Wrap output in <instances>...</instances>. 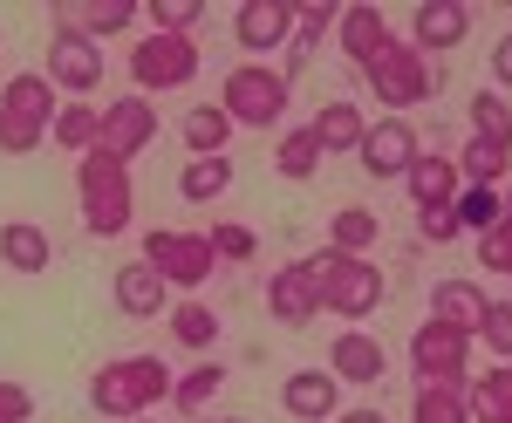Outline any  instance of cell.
<instances>
[{
    "instance_id": "cell-1",
    "label": "cell",
    "mask_w": 512,
    "mask_h": 423,
    "mask_svg": "<svg viewBox=\"0 0 512 423\" xmlns=\"http://www.w3.org/2000/svg\"><path fill=\"white\" fill-rule=\"evenodd\" d=\"M171 362L164 355H123V362H103L96 376H89V410L96 417H123L137 423L151 403H164L171 396Z\"/></svg>"
},
{
    "instance_id": "cell-6",
    "label": "cell",
    "mask_w": 512,
    "mask_h": 423,
    "mask_svg": "<svg viewBox=\"0 0 512 423\" xmlns=\"http://www.w3.org/2000/svg\"><path fill=\"white\" fill-rule=\"evenodd\" d=\"M192 76H198V41L192 35H137L130 41V82H137V96L185 89Z\"/></svg>"
},
{
    "instance_id": "cell-13",
    "label": "cell",
    "mask_w": 512,
    "mask_h": 423,
    "mask_svg": "<svg viewBox=\"0 0 512 423\" xmlns=\"http://www.w3.org/2000/svg\"><path fill=\"white\" fill-rule=\"evenodd\" d=\"M321 308L342 314V321H369V314L383 308V267H376V260H349V253H342L335 280L321 287Z\"/></svg>"
},
{
    "instance_id": "cell-9",
    "label": "cell",
    "mask_w": 512,
    "mask_h": 423,
    "mask_svg": "<svg viewBox=\"0 0 512 423\" xmlns=\"http://www.w3.org/2000/svg\"><path fill=\"white\" fill-rule=\"evenodd\" d=\"M41 76L55 82L69 103H89V89H103V48H96L89 35H62V28H55V35H48V69H41Z\"/></svg>"
},
{
    "instance_id": "cell-10",
    "label": "cell",
    "mask_w": 512,
    "mask_h": 423,
    "mask_svg": "<svg viewBox=\"0 0 512 423\" xmlns=\"http://www.w3.org/2000/svg\"><path fill=\"white\" fill-rule=\"evenodd\" d=\"M233 41L253 62L287 55V41H294V0H239L233 7Z\"/></svg>"
},
{
    "instance_id": "cell-37",
    "label": "cell",
    "mask_w": 512,
    "mask_h": 423,
    "mask_svg": "<svg viewBox=\"0 0 512 423\" xmlns=\"http://www.w3.org/2000/svg\"><path fill=\"white\" fill-rule=\"evenodd\" d=\"M451 212H458V226H465V232H492V226H499V212H506V192H492V185H465Z\"/></svg>"
},
{
    "instance_id": "cell-25",
    "label": "cell",
    "mask_w": 512,
    "mask_h": 423,
    "mask_svg": "<svg viewBox=\"0 0 512 423\" xmlns=\"http://www.w3.org/2000/svg\"><path fill=\"white\" fill-rule=\"evenodd\" d=\"M110 294H117V308L130 314V321H151V314H164V280L144 260H130V267H117V280H110Z\"/></svg>"
},
{
    "instance_id": "cell-2",
    "label": "cell",
    "mask_w": 512,
    "mask_h": 423,
    "mask_svg": "<svg viewBox=\"0 0 512 423\" xmlns=\"http://www.w3.org/2000/svg\"><path fill=\"white\" fill-rule=\"evenodd\" d=\"M76 192H82V226L96 239H117L130 232V212H137V185H130V164L110 151L76 157Z\"/></svg>"
},
{
    "instance_id": "cell-35",
    "label": "cell",
    "mask_w": 512,
    "mask_h": 423,
    "mask_svg": "<svg viewBox=\"0 0 512 423\" xmlns=\"http://www.w3.org/2000/svg\"><path fill=\"white\" fill-rule=\"evenodd\" d=\"M451 164H458V178H465V185H492V192H499V185H506V171H512V151H499V144H465V151L451 157Z\"/></svg>"
},
{
    "instance_id": "cell-19",
    "label": "cell",
    "mask_w": 512,
    "mask_h": 423,
    "mask_svg": "<svg viewBox=\"0 0 512 423\" xmlns=\"http://www.w3.org/2000/svg\"><path fill=\"white\" fill-rule=\"evenodd\" d=\"M267 308H274L280 328H308L321 314V294H315V280H308V267L294 260V267H280L274 280H267Z\"/></svg>"
},
{
    "instance_id": "cell-5",
    "label": "cell",
    "mask_w": 512,
    "mask_h": 423,
    "mask_svg": "<svg viewBox=\"0 0 512 423\" xmlns=\"http://www.w3.org/2000/svg\"><path fill=\"white\" fill-rule=\"evenodd\" d=\"M144 267L158 273L164 287H185V294H198L205 280H212V239L205 232H144Z\"/></svg>"
},
{
    "instance_id": "cell-17",
    "label": "cell",
    "mask_w": 512,
    "mask_h": 423,
    "mask_svg": "<svg viewBox=\"0 0 512 423\" xmlns=\"http://www.w3.org/2000/svg\"><path fill=\"white\" fill-rule=\"evenodd\" d=\"M335 41H342V55H349L355 69H369L383 48H390V21H383V7H369V0H349L342 7V21H335Z\"/></svg>"
},
{
    "instance_id": "cell-31",
    "label": "cell",
    "mask_w": 512,
    "mask_h": 423,
    "mask_svg": "<svg viewBox=\"0 0 512 423\" xmlns=\"http://www.w3.org/2000/svg\"><path fill=\"white\" fill-rule=\"evenodd\" d=\"M376 239H383V219H376V212H362V205H342V212L328 219V246H335V253H349V260H362Z\"/></svg>"
},
{
    "instance_id": "cell-40",
    "label": "cell",
    "mask_w": 512,
    "mask_h": 423,
    "mask_svg": "<svg viewBox=\"0 0 512 423\" xmlns=\"http://www.w3.org/2000/svg\"><path fill=\"white\" fill-rule=\"evenodd\" d=\"M478 267L512 273V192H506V212H499V226L478 232Z\"/></svg>"
},
{
    "instance_id": "cell-45",
    "label": "cell",
    "mask_w": 512,
    "mask_h": 423,
    "mask_svg": "<svg viewBox=\"0 0 512 423\" xmlns=\"http://www.w3.org/2000/svg\"><path fill=\"white\" fill-rule=\"evenodd\" d=\"M335 423H390V417H383V410H342Z\"/></svg>"
},
{
    "instance_id": "cell-20",
    "label": "cell",
    "mask_w": 512,
    "mask_h": 423,
    "mask_svg": "<svg viewBox=\"0 0 512 423\" xmlns=\"http://www.w3.org/2000/svg\"><path fill=\"white\" fill-rule=\"evenodd\" d=\"M383 369H390V355H383L376 335H362V328L335 335V348H328V376L335 383H383Z\"/></svg>"
},
{
    "instance_id": "cell-28",
    "label": "cell",
    "mask_w": 512,
    "mask_h": 423,
    "mask_svg": "<svg viewBox=\"0 0 512 423\" xmlns=\"http://www.w3.org/2000/svg\"><path fill=\"white\" fill-rule=\"evenodd\" d=\"M335 21H342V7H335V0H328V7H321V0L294 7V41H287V69H301V62L315 55V41H321V35H335ZM287 69H280V76H287Z\"/></svg>"
},
{
    "instance_id": "cell-47",
    "label": "cell",
    "mask_w": 512,
    "mask_h": 423,
    "mask_svg": "<svg viewBox=\"0 0 512 423\" xmlns=\"http://www.w3.org/2000/svg\"><path fill=\"white\" fill-rule=\"evenodd\" d=\"M137 423H151V417H137Z\"/></svg>"
},
{
    "instance_id": "cell-33",
    "label": "cell",
    "mask_w": 512,
    "mask_h": 423,
    "mask_svg": "<svg viewBox=\"0 0 512 423\" xmlns=\"http://www.w3.org/2000/svg\"><path fill=\"white\" fill-rule=\"evenodd\" d=\"M171 314V342L205 355V348H219V308H205V301H185V308H164Z\"/></svg>"
},
{
    "instance_id": "cell-44",
    "label": "cell",
    "mask_w": 512,
    "mask_h": 423,
    "mask_svg": "<svg viewBox=\"0 0 512 423\" xmlns=\"http://www.w3.org/2000/svg\"><path fill=\"white\" fill-rule=\"evenodd\" d=\"M492 82H499V89H512V35L492 41Z\"/></svg>"
},
{
    "instance_id": "cell-30",
    "label": "cell",
    "mask_w": 512,
    "mask_h": 423,
    "mask_svg": "<svg viewBox=\"0 0 512 423\" xmlns=\"http://www.w3.org/2000/svg\"><path fill=\"white\" fill-rule=\"evenodd\" d=\"M465 389H472V383H417L410 423H472V410H465Z\"/></svg>"
},
{
    "instance_id": "cell-18",
    "label": "cell",
    "mask_w": 512,
    "mask_h": 423,
    "mask_svg": "<svg viewBox=\"0 0 512 423\" xmlns=\"http://www.w3.org/2000/svg\"><path fill=\"white\" fill-rule=\"evenodd\" d=\"M485 308H492V294L478 287V280H437L431 287V321H444V328H458V335H472L478 342V321H485Z\"/></svg>"
},
{
    "instance_id": "cell-14",
    "label": "cell",
    "mask_w": 512,
    "mask_h": 423,
    "mask_svg": "<svg viewBox=\"0 0 512 423\" xmlns=\"http://www.w3.org/2000/svg\"><path fill=\"white\" fill-rule=\"evenodd\" d=\"M472 35V7L465 0H424L417 14H410V48L431 62V55H451L458 41Z\"/></svg>"
},
{
    "instance_id": "cell-7",
    "label": "cell",
    "mask_w": 512,
    "mask_h": 423,
    "mask_svg": "<svg viewBox=\"0 0 512 423\" xmlns=\"http://www.w3.org/2000/svg\"><path fill=\"white\" fill-rule=\"evenodd\" d=\"M362 82L383 96V110H410V103H431V96H437L431 62H424V55H417V48H410L403 35H396L390 48H383V55L362 69Z\"/></svg>"
},
{
    "instance_id": "cell-21",
    "label": "cell",
    "mask_w": 512,
    "mask_h": 423,
    "mask_svg": "<svg viewBox=\"0 0 512 423\" xmlns=\"http://www.w3.org/2000/svg\"><path fill=\"white\" fill-rule=\"evenodd\" d=\"M403 192H410V205L424 212V205H458V192H465V178H458V164L444 151H431L424 144V157L410 164V178H403Z\"/></svg>"
},
{
    "instance_id": "cell-4",
    "label": "cell",
    "mask_w": 512,
    "mask_h": 423,
    "mask_svg": "<svg viewBox=\"0 0 512 423\" xmlns=\"http://www.w3.org/2000/svg\"><path fill=\"white\" fill-rule=\"evenodd\" d=\"M219 110L233 116V130H274L287 116V76L274 62H239L233 76L219 82Z\"/></svg>"
},
{
    "instance_id": "cell-26",
    "label": "cell",
    "mask_w": 512,
    "mask_h": 423,
    "mask_svg": "<svg viewBox=\"0 0 512 423\" xmlns=\"http://www.w3.org/2000/svg\"><path fill=\"white\" fill-rule=\"evenodd\" d=\"M48 137H55V151L89 157L96 144H103V110H96V103H62L55 123H48Z\"/></svg>"
},
{
    "instance_id": "cell-46",
    "label": "cell",
    "mask_w": 512,
    "mask_h": 423,
    "mask_svg": "<svg viewBox=\"0 0 512 423\" xmlns=\"http://www.w3.org/2000/svg\"><path fill=\"white\" fill-rule=\"evenodd\" d=\"M198 423H246V417H198Z\"/></svg>"
},
{
    "instance_id": "cell-12",
    "label": "cell",
    "mask_w": 512,
    "mask_h": 423,
    "mask_svg": "<svg viewBox=\"0 0 512 423\" xmlns=\"http://www.w3.org/2000/svg\"><path fill=\"white\" fill-rule=\"evenodd\" d=\"M465 362H472V335L444 328V321H424L410 335V369L417 383H465Z\"/></svg>"
},
{
    "instance_id": "cell-15",
    "label": "cell",
    "mask_w": 512,
    "mask_h": 423,
    "mask_svg": "<svg viewBox=\"0 0 512 423\" xmlns=\"http://www.w3.org/2000/svg\"><path fill=\"white\" fill-rule=\"evenodd\" d=\"M137 0H55V28L62 35H123V28H137Z\"/></svg>"
},
{
    "instance_id": "cell-38",
    "label": "cell",
    "mask_w": 512,
    "mask_h": 423,
    "mask_svg": "<svg viewBox=\"0 0 512 423\" xmlns=\"http://www.w3.org/2000/svg\"><path fill=\"white\" fill-rule=\"evenodd\" d=\"M205 239H212V260H253V253H260V232L253 226H239V219H219V226L205 232Z\"/></svg>"
},
{
    "instance_id": "cell-23",
    "label": "cell",
    "mask_w": 512,
    "mask_h": 423,
    "mask_svg": "<svg viewBox=\"0 0 512 423\" xmlns=\"http://www.w3.org/2000/svg\"><path fill=\"white\" fill-rule=\"evenodd\" d=\"M0 260H7L14 273H48L55 239H48L35 219H7V226H0Z\"/></svg>"
},
{
    "instance_id": "cell-16",
    "label": "cell",
    "mask_w": 512,
    "mask_h": 423,
    "mask_svg": "<svg viewBox=\"0 0 512 423\" xmlns=\"http://www.w3.org/2000/svg\"><path fill=\"white\" fill-rule=\"evenodd\" d=\"M280 403H287V417H301V423H335L342 417V383L328 369H294L280 383Z\"/></svg>"
},
{
    "instance_id": "cell-41",
    "label": "cell",
    "mask_w": 512,
    "mask_h": 423,
    "mask_svg": "<svg viewBox=\"0 0 512 423\" xmlns=\"http://www.w3.org/2000/svg\"><path fill=\"white\" fill-rule=\"evenodd\" d=\"M478 342L492 348L499 362H512V294H506V301H492V308H485V321H478Z\"/></svg>"
},
{
    "instance_id": "cell-24",
    "label": "cell",
    "mask_w": 512,
    "mask_h": 423,
    "mask_svg": "<svg viewBox=\"0 0 512 423\" xmlns=\"http://www.w3.org/2000/svg\"><path fill=\"white\" fill-rule=\"evenodd\" d=\"M178 137H185L192 157H226V144H233V116L219 110V103H192V110L178 116Z\"/></svg>"
},
{
    "instance_id": "cell-11",
    "label": "cell",
    "mask_w": 512,
    "mask_h": 423,
    "mask_svg": "<svg viewBox=\"0 0 512 423\" xmlns=\"http://www.w3.org/2000/svg\"><path fill=\"white\" fill-rule=\"evenodd\" d=\"M158 144V103L151 96H117L110 110H103V144L96 151H110V157H123V164H137V157Z\"/></svg>"
},
{
    "instance_id": "cell-29",
    "label": "cell",
    "mask_w": 512,
    "mask_h": 423,
    "mask_svg": "<svg viewBox=\"0 0 512 423\" xmlns=\"http://www.w3.org/2000/svg\"><path fill=\"white\" fill-rule=\"evenodd\" d=\"M226 192H233V157H192L178 178V198H192V205H219Z\"/></svg>"
},
{
    "instance_id": "cell-42",
    "label": "cell",
    "mask_w": 512,
    "mask_h": 423,
    "mask_svg": "<svg viewBox=\"0 0 512 423\" xmlns=\"http://www.w3.org/2000/svg\"><path fill=\"white\" fill-rule=\"evenodd\" d=\"M417 232H424V239H431V246H444V239H458V212H451V205H424V212H417Z\"/></svg>"
},
{
    "instance_id": "cell-43",
    "label": "cell",
    "mask_w": 512,
    "mask_h": 423,
    "mask_svg": "<svg viewBox=\"0 0 512 423\" xmlns=\"http://www.w3.org/2000/svg\"><path fill=\"white\" fill-rule=\"evenodd\" d=\"M35 417V396L21 383H0V423H28Z\"/></svg>"
},
{
    "instance_id": "cell-27",
    "label": "cell",
    "mask_w": 512,
    "mask_h": 423,
    "mask_svg": "<svg viewBox=\"0 0 512 423\" xmlns=\"http://www.w3.org/2000/svg\"><path fill=\"white\" fill-rule=\"evenodd\" d=\"M472 423H512V362H492L472 389H465Z\"/></svg>"
},
{
    "instance_id": "cell-22",
    "label": "cell",
    "mask_w": 512,
    "mask_h": 423,
    "mask_svg": "<svg viewBox=\"0 0 512 423\" xmlns=\"http://www.w3.org/2000/svg\"><path fill=\"white\" fill-rule=\"evenodd\" d=\"M308 137H315V151H321V157H335V151H362V137H369V116L355 110L349 96H335V103H321V110H315Z\"/></svg>"
},
{
    "instance_id": "cell-34",
    "label": "cell",
    "mask_w": 512,
    "mask_h": 423,
    "mask_svg": "<svg viewBox=\"0 0 512 423\" xmlns=\"http://www.w3.org/2000/svg\"><path fill=\"white\" fill-rule=\"evenodd\" d=\"M219 389H226V362H198L192 376L171 383V410H178V417H205V403H212Z\"/></svg>"
},
{
    "instance_id": "cell-36",
    "label": "cell",
    "mask_w": 512,
    "mask_h": 423,
    "mask_svg": "<svg viewBox=\"0 0 512 423\" xmlns=\"http://www.w3.org/2000/svg\"><path fill=\"white\" fill-rule=\"evenodd\" d=\"M472 137H478V144L512 151V103L499 96V89H478V96H472Z\"/></svg>"
},
{
    "instance_id": "cell-3",
    "label": "cell",
    "mask_w": 512,
    "mask_h": 423,
    "mask_svg": "<svg viewBox=\"0 0 512 423\" xmlns=\"http://www.w3.org/2000/svg\"><path fill=\"white\" fill-rule=\"evenodd\" d=\"M55 82L41 76V69H28V76H7V89H0V151L7 157H28L48 144V123H55Z\"/></svg>"
},
{
    "instance_id": "cell-32",
    "label": "cell",
    "mask_w": 512,
    "mask_h": 423,
    "mask_svg": "<svg viewBox=\"0 0 512 423\" xmlns=\"http://www.w3.org/2000/svg\"><path fill=\"white\" fill-rule=\"evenodd\" d=\"M274 171L287 178V185H308V178L321 171V151H315V137H308V123L280 130V144H274Z\"/></svg>"
},
{
    "instance_id": "cell-39",
    "label": "cell",
    "mask_w": 512,
    "mask_h": 423,
    "mask_svg": "<svg viewBox=\"0 0 512 423\" xmlns=\"http://www.w3.org/2000/svg\"><path fill=\"white\" fill-rule=\"evenodd\" d=\"M144 14H151L158 35H192L198 21H205V0H151Z\"/></svg>"
},
{
    "instance_id": "cell-8",
    "label": "cell",
    "mask_w": 512,
    "mask_h": 423,
    "mask_svg": "<svg viewBox=\"0 0 512 423\" xmlns=\"http://www.w3.org/2000/svg\"><path fill=\"white\" fill-rule=\"evenodd\" d=\"M362 171L376 178V185H403L410 178V164L424 157V137L403 123V116H383V123H369V137H362Z\"/></svg>"
}]
</instances>
